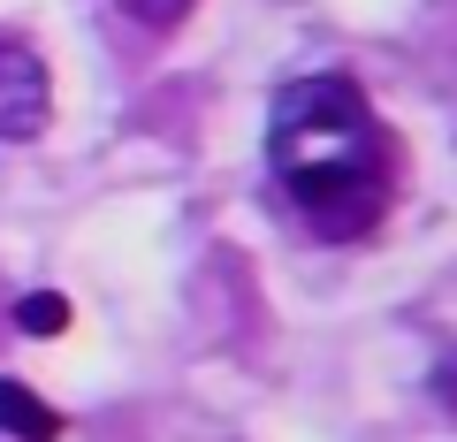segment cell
<instances>
[{
  "label": "cell",
  "mask_w": 457,
  "mask_h": 442,
  "mask_svg": "<svg viewBox=\"0 0 457 442\" xmlns=\"http://www.w3.org/2000/svg\"><path fill=\"white\" fill-rule=\"evenodd\" d=\"M54 122V77L23 38H0V146H31Z\"/></svg>",
  "instance_id": "2"
},
{
  "label": "cell",
  "mask_w": 457,
  "mask_h": 442,
  "mask_svg": "<svg viewBox=\"0 0 457 442\" xmlns=\"http://www.w3.org/2000/svg\"><path fill=\"white\" fill-rule=\"evenodd\" d=\"M16 328H23V336H62V328H69V297L62 290H31L16 305Z\"/></svg>",
  "instance_id": "4"
},
{
  "label": "cell",
  "mask_w": 457,
  "mask_h": 442,
  "mask_svg": "<svg viewBox=\"0 0 457 442\" xmlns=\"http://www.w3.org/2000/svg\"><path fill=\"white\" fill-rule=\"evenodd\" d=\"M267 168H275L282 198L297 206V221L312 237H328V245L366 237L396 198V138L381 130L374 99L343 69L297 77V84L275 92Z\"/></svg>",
  "instance_id": "1"
},
{
  "label": "cell",
  "mask_w": 457,
  "mask_h": 442,
  "mask_svg": "<svg viewBox=\"0 0 457 442\" xmlns=\"http://www.w3.org/2000/svg\"><path fill=\"white\" fill-rule=\"evenodd\" d=\"M198 0H122V16L130 23H145V31H176L183 16H191Z\"/></svg>",
  "instance_id": "5"
},
{
  "label": "cell",
  "mask_w": 457,
  "mask_h": 442,
  "mask_svg": "<svg viewBox=\"0 0 457 442\" xmlns=\"http://www.w3.org/2000/svg\"><path fill=\"white\" fill-rule=\"evenodd\" d=\"M0 435H16V442H54V435H62V420H54V412L23 389V381L0 374Z\"/></svg>",
  "instance_id": "3"
}]
</instances>
